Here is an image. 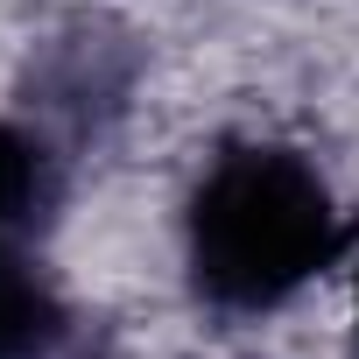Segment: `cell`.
<instances>
[{"label":"cell","mask_w":359,"mask_h":359,"mask_svg":"<svg viewBox=\"0 0 359 359\" xmlns=\"http://www.w3.org/2000/svg\"><path fill=\"white\" fill-rule=\"evenodd\" d=\"M352 247V219L338 212L317 162L282 141H226L184 205V268L205 310L268 317L303 296Z\"/></svg>","instance_id":"obj_1"},{"label":"cell","mask_w":359,"mask_h":359,"mask_svg":"<svg viewBox=\"0 0 359 359\" xmlns=\"http://www.w3.org/2000/svg\"><path fill=\"white\" fill-rule=\"evenodd\" d=\"M64 169L50 141L22 120H0V359H36L78 324L36 268V240L57 212Z\"/></svg>","instance_id":"obj_2"}]
</instances>
